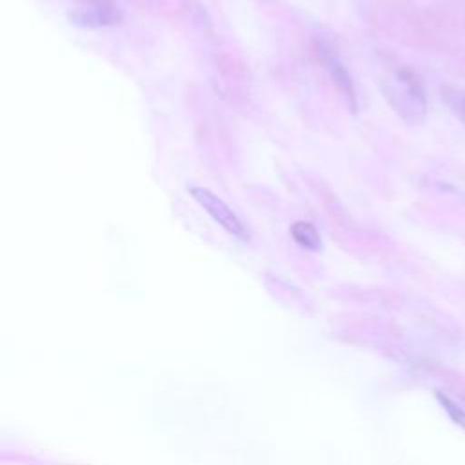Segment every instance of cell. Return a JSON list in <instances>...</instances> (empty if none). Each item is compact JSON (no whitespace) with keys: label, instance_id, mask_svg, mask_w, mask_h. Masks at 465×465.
<instances>
[{"label":"cell","instance_id":"obj_1","mask_svg":"<svg viewBox=\"0 0 465 465\" xmlns=\"http://www.w3.org/2000/svg\"><path fill=\"white\" fill-rule=\"evenodd\" d=\"M381 87L391 107L407 124L423 122L427 111L425 89L420 76L411 67L396 69L391 78L383 80Z\"/></svg>","mask_w":465,"mask_h":465},{"label":"cell","instance_id":"obj_2","mask_svg":"<svg viewBox=\"0 0 465 465\" xmlns=\"http://www.w3.org/2000/svg\"><path fill=\"white\" fill-rule=\"evenodd\" d=\"M189 193L191 196L194 198V202L205 209V213L216 222L220 223L229 234L240 238L242 242H247L251 238L247 227L243 225V222L238 218V214L222 200L218 198L214 193H211L209 189L205 187H189Z\"/></svg>","mask_w":465,"mask_h":465},{"label":"cell","instance_id":"obj_3","mask_svg":"<svg viewBox=\"0 0 465 465\" xmlns=\"http://www.w3.org/2000/svg\"><path fill=\"white\" fill-rule=\"evenodd\" d=\"M84 5L80 11L73 13L71 24L87 27V29H100L107 25H114L120 22V11L113 0H80Z\"/></svg>","mask_w":465,"mask_h":465},{"label":"cell","instance_id":"obj_4","mask_svg":"<svg viewBox=\"0 0 465 465\" xmlns=\"http://www.w3.org/2000/svg\"><path fill=\"white\" fill-rule=\"evenodd\" d=\"M322 62L325 64V67L331 73L332 80L336 82V85L340 87V91L343 93V96L347 98L349 105L354 111L356 109V93H354V85H352L351 74L347 73L345 65L340 62L338 54L332 53V49H325V47H322Z\"/></svg>","mask_w":465,"mask_h":465},{"label":"cell","instance_id":"obj_5","mask_svg":"<svg viewBox=\"0 0 465 465\" xmlns=\"http://www.w3.org/2000/svg\"><path fill=\"white\" fill-rule=\"evenodd\" d=\"M291 236L303 249H309V251H320L322 249V238H320L316 227L311 222H303V220L294 222L291 225Z\"/></svg>","mask_w":465,"mask_h":465},{"label":"cell","instance_id":"obj_6","mask_svg":"<svg viewBox=\"0 0 465 465\" xmlns=\"http://www.w3.org/2000/svg\"><path fill=\"white\" fill-rule=\"evenodd\" d=\"M436 396H438L441 407H443V409L447 411V414L450 416V420H452L458 427L465 429V411H463L460 405H456L449 396H443L441 392H438Z\"/></svg>","mask_w":465,"mask_h":465},{"label":"cell","instance_id":"obj_7","mask_svg":"<svg viewBox=\"0 0 465 465\" xmlns=\"http://www.w3.org/2000/svg\"><path fill=\"white\" fill-rule=\"evenodd\" d=\"M443 98L447 100V104L450 105V109L461 118V122L465 124V94L460 91H443Z\"/></svg>","mask_w":465,"mask_h":465}]
</instances>
